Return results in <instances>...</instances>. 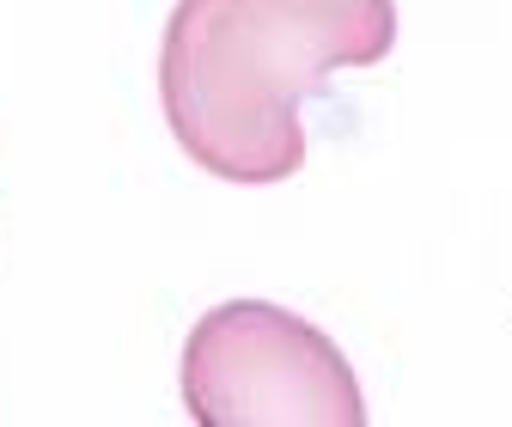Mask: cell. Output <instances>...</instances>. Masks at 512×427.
<instances>
[{
    "label": "cell",
    "mask_w": 512,
    "mask_h": 427,
    "mask_svg": "<svg viewBox=\"0 0 512 427\" xmlns=\"http://www.w3.org/2000/svg\"><path fill=\"white\" fill-rule=\"evenodd\" d=\"M391 43L397 0H177L159 43L171 141L208 177L281 183L305 165L299 104Z\"/></svg>",
    "instance_id": "cell-1"
},
{
    "label": "cell",
    "mask_w": 512,
    "mask_h": 427,
    "mask_svg": "<svg viewBox=\"0 0 512 427\" xmlns=\"http://www.w3.org/2000/svg\"><path fill=\"white\" fill-rule=\"evenodd\" d=\"M183 409L202 427H360L366 397L348 354L299 312L226 299L183 336Z\"/></svg>",
    "instance_id": "cell-2"
}]
</instances>
